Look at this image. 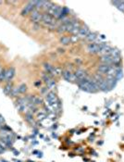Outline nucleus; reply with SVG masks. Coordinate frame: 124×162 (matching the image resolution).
Wrapping results in <instances>:
<instances>
[{
	"mask_svg": "<svg viewBox=\"0 0 124 162\" xmlns=\"http://www.w3.org/2000/svg\"><path fill=\"white\" fill-rule=\"evenodd\" d=\"M78 85L82 91H85L88 93H95L99 90L94 79L93 78L91 79L88 76L85 79H83L82 81H81L80 83H78Z\"/></svg>",
	"mask_w": 124,
	"mask_h": 162,
	"instance_id": "1",
	"label": "nucleus"
},
{
	"mask_svg": "<svg viewBox=\"0 0 124 162\" xmlns=\"http://www.w3.org/2000/svg\"><path fill=\"white\" fill-rule=\"evenodd\" d=\"M62 12V8L59 6H57V5H52L51 8L47 10V13L49 15H51L52 17H54L55 19H59L60 18V15Z\"/></svg>",
	"mask_w": 124,
	"mask_h": 162,
	"instance_id": "2",
	"label": "nucleus"
},
{
	"mask_svg": "<svg viewBox=\"0 0 124 162\" xmlns=\"http://www.w3.org/2000/svg\"><path fill=\"white\" fill-rule=\"evenodd\" d=\"M101 42H95V43H91L87 45V51L91 54H99V44Z\"/></svg>",
	"mask_w": 124,
	"mask_h": 162,
	"instance_id": "3",
	"label": "nucleus"
},
{
	"mask_svg": "<svg viewBox=\"0 0 124 162\" xmlns=\"http://www.w3.org/2000/svg\"><path fill=\"white\" fill-rule=\"evenodd\" d=\"M34 9H36V8H35V6H34L33 2H32V1H30V2L23 8V9H22V11H21V15H22V16H26V15H28V14H31Z\"/></svg>",
	"mask_w": 124,
	"mask_h": 162,
	"instance_id": "4",
	"label": "nucleus"
},
{
	"mask_svg": "<svg viewBox=\"0 0 124 162\" xmlns=\"http://www.w3.org/2000/svg\"><path fill=\"white\" fill-rule=\"evenodd\" d=\"M42 17L43 14H41L40 11L37 9H34L31 13V20L34 23H39L40 21H42Z\"/></svg>",
	"mask_w": 124,
	"mask_h": 162,
	"instance_id": "5",
	"label": "nucleus"
},
{
	"mask_svg": "<svg viewBox=\"0 0 124 162\" xmlns=\"http://www.w3.org/2000/svg\"><path fill=\"white\" fill-rule=\"evenodd\" d=\"M86 77H87V73L83 70H78V71H76V72L74 73V80L77 83H80L81 81H82Z\"/></svg>",
	"mask_w": 124,
	"mask_h": 162,
	"instance_id": "6",
	"label": "nucleus"
},
{
	"mask_svg": "<svg viewBox=\"0 0 124 162\" xmlns=\"http://www.w3.org/2000/svg\"><path fill=\"white\" fill-rule=\"evenodd\" d=\"M90 32H91V31H90V29H89L88 27L82 26V27L80 28V31H79V32H78L77 36L79 38H86V36H87Z\"/></svg>",
	"mask_w": 124,
	"mask_h": 162,
	"instance_id": "7",
	"label": "nucleus"
},
{
	"mask_svg": "<svg viewBox=\"0 0 124 162\" xmlns=\"http://www.w3.org/2000/svg\"><path fill=\"white\" fill-rule=\"evenodd\" d=\"M61 74H62V76H63V78H64L67 82H74V81H75V80H74V74L72 73L70 71H68V70L63 71Z\"/></svg>",
	"mask_w": 124,
	"mask_h": 162,
	"instance_id": "8",
	"label": "nucleus"
},
{
	"mask_svg": "<svg viewBox=\"0 0 124 162\" xmlns=\"http://www.w3.org/2000/svg\"><path fill=\"white\" fill-rule=\"evenodd\" d=\"M15 76V69L13 68V67H11V68H8V70H7V72H6V82H8V83H9L12 79H13V77Z\"/></svg>",
	"mask_w": 124,
	"mask_h": 162,
	"instance_id": "9",
	"label": "nucleus"
},
{
	"mask_svg": "<svg viewBox=\"0 0 124 162\" xmlns=\"http://www.w3.org/2000/svg\"><path fill=\"white\" fill-rule=\"evenodd\" d=\"M111 66L112 65H108V64H102V65H100V66H98V68H97V71L100 72V73L102 74H106L107 75V73L109 71V70H110V68H111Z\"/></svg>",
	"mask_w": 124,
	"mask_h": 162,
	"instance_id": "10",
	"label": "nucleus"
},
{
	"mask_svg": "<svg viewBox=\"0 0 124 162\" xmlns=\"http://www.w3.org/2000/svg\"><path fill=\"white\" fill-rule=\"evenodd\" d=\"M85 39H86L88 42H90V43H95L96 40L98 39V36H97V34H96L95 32H90V33L86 36Z\"/></svg>",
	"mask_w": 124,
	"mask_h": 162,
	"instance_id": "11",
	"label": "nucleus"
},
{
	"mask_svg": "<svg viewBox=\"0 0 124 162\" xmlns=\"http://www.w3.org/2000/svg\"><path fill=\"white\" fill-rule=\"evenodd\" d=\"M13 88H14V87H13L12 83H8V84H6V86L3 88V92H4L7 95H10V94H11Z\"/></svg>",
	"mask_w": 124,
	"mask_h": 162,
	"instance_id": "12",
	"label": "nucleus"
},
{
	"mask_svg": "<svg viewBox=\"0 0 124 162\" xmlns=\"http://www.w3.org/2000/svg\"><path fill=\"white\" fill-rule=\"evenodd\" d=\"M112 4L117 8H119L120 10L124 12V1H114V2H112Z\"/></svg>",
	"mask_w": 124,
	"mask_h": 162,
	"instance_id": "13",
	"label": "nucleus"
},
{
	"mask_svg": "<svg viewBox=\"0 0 124 162\" xmlns=\"http://www.w3.org/2000/svg\"><path fill=\"white\" fill-rule=\"evenodd\" d=\"M70 42H71V39L69 36H62L60 38V43L62 44H69Z\"/></svg>",
	"mask_w": 124,
	"mask_h": 162,
	"instance_id": "14",
	"label": "nucleus"
},
{
	"mask_svg": "<svg viewBox=\"0 0 124 162\" xmlns=\"http://www.w3.org/2000/svg\"><path fill=\"white\" fill-rule=\"evenodd\" d=\"M18 90H19V94H24V93L26 92V90H27V86H26L24 83H22V84H20V85L18 87Z\"/></svg>",
	"mask_w": 124,
	"mask_h": 162,
	"instance_id": "15",
	"label": "nucleus"
},
{
	"mask_svg": "<svg viewBox=\"0 0 124 162\" xmlns=\"http://www.w3.org/2000/svg\"><path fill=\"white\" fill-rule=\"evenodd\" d=\"M25 118H26V120L30 123H32L33 122V118H32V114L31 112H26L25 114Z\"/></svg>",
	"mask_w": 124,
	"mask_h": 162,
	"instance_id": "16",
	"label": "nucleus"
},
{
	"mask_svg": "<svg viewBox=\"0 0 124 162\" xmlns=\"http://www.w3.org/2000/svg\"><path fill=\"white\" fill-rule=\"evenodd\" d=\"M6 72H7V70L2 69V71L0 72V82H4L6 80Z\"/></svg>",
	"mask_w": 124,
	"mask_h": 162,
	"instance_id": "17",
	"label": "nucleus"
},
{
	"mask_svg": "<svg viewBox=\"0 0 124 162\" xmlns=\"http://www.w3.org/2000/svg\"><path fill=\"white\" fill-rule=\"evenodd\" d=\"M18 94H19V90H18V87H15V88H13L11 94H10V95H11V96H17Z\"/></svg>",
	"mask_w": 124,
	"mask_h": 162,
	"instance_id": "18",
	"label": "nucleus"
},
{
	"mask_svg": "<svg viewBox=\"0 0 124 162\" xmlns=\"http://www.w3.org/2000/svg\"><path fill=\"white\" fill-rule=\"evenodd\" d=\"M46 118V114L45 113H38V119H45Z\"/></svg>",
	"mask_w": 124,
	"mask_h": 162,
	"instance_id": "19",
	"label": "nucleus"
},
{
	"mask_svg": "<svg viewBox=\"0 0 124 162\" xmlns=\"http://www.w3.org/2000/svg\"><path fill=\"white\" fill-rule=\"evenodd\" d=\"M0 123L1 124H3V123H5V119H4V117L0 114Z\"/></svg>",
	"mask_w": 124,
	"mask_h": 162,
	"instance_id": "20",
	"label": "nucleus"
},
{
	"mask_svg": "<svg viewBox=\"0 0 124 162\" xmlns=\"http://www.w3.org/2000/svg\"><path fill=\"white\" fill-rule=\"evenodd\" d=\"M14 154H15V156H18L19 155V152L18 151H14Z\"/></svg>",
	"mask_w": 124,
	"mask_h": 162,
	"instance_id": "21",
	"label": "nucleus"
},
{
	"mask_svg": "<svg viewBox=\"0 0 124 162\" xmlns=\"http://www.w3.org/2000/svg\"><path fill=\"white\" fill-rule=\"evenodd\" d=\"M2 127H3V125H2L1 123H0V128H2Z\"/></svg>",
	"mask_w": 124,
	"mask_h": 162,
	"instance_id": "22",
	"label": "nucleus"
},
{
	"mask_svg": "<svg viewBox=\"0 0 124 162\" xmlns=\"http://www.w3.org/2000/svg\"><path fill=\"white\" fill-rule=\"evenodd\" d=\"M1 71H2V68H1V66H0V72H1Z\"/></svg>",
	"mask_w": 124,
	"mask_h": 162,
	"instance_id": "23",
	"label": "nucleus"
},
{
	"mask_svg": "<svg viewBox=\"0 0 124 162\" xmlns=\"http://www.w3.org/2000/svg\"><path fill=\"white\" fill-rule=\"evenodd\" d=\"M2 162H7L6 160H2Z\"/></svg>",
	"mask_w": 124,
	"mask_h": 162,
	"instance_id": "24",
	"label": "nucleus"
},
{
	"mask_svg": "<svg viewBox=\"0 0 124 162\" xmlns=\"http://www.w3.org/2000/svg\"><path fill=\"white\" fill-rule=\"evenodd\" d=\"M0 4H2V1H0Z\"/></svg>",
	"mask_w": 124,
	"mask_h": 162,
	"instance_id": "25",
	"label": "nucleus"
}]
</instances>
